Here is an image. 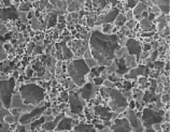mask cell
Masks as SVG:
<instances>
[{"label":"cell","mask_w":170,"mask_h":132,"mask_svg":"<svg viewBox=\"0 0 170 132\" xmlns=\"http://www.w3.org/2000/svg\"><path fill=\"white\" fill-rule=\"evenodd\" d=\"M120 37L115 33L106 35L99 30H94L90 38V52L97 65L110 66L115 58V52L120 47Z\"/></svg>","instance_id":"obj_1"},{"label":"cell","mask_w":170,"mask_h":132,"mask_svg":"<svg viewBox=\"0 0 170 132\" xmlns=\"http://www.w3.org/2000/svg\"><path fill=\"white\" fill-rule=\"evenodd\" d=\"M18 93L23 103L25 104H38L43 101L45 97L44 88L35 83L22 85L18 89Z\"/></svg>","instance_id":"obj_2"},{"label":"cell","mask_w":170,"mask_h":132,"mask_svg":"<svg viewBox=\"0 0 170 132\" xmlns=\"http://www.w3.org/2000/svg\"><path fill=\"white\" fill-rule=\"evenodd\" d=\"M67 70L71 79L73 81V83L78 85V86H82L83 85L85 76L90 72V69L86 65L85 59H83V58L74 59L71 62H69Z\"/></svg>","instance_id":"obj_3"},{"label":"cell","mask_w":170,"mask_h":132,"mask_svg":"<svg viewBox=\"0 0 170 132\" xmlns=\"http://www.w3.org/2000/svg\"><path fill=\"white\" fill-rule=\"evenodd\" d=\"M14 88H15L14 77L5 79V81H0V102L2 103L3 107L8 109V110L11 107V104H12Z\"/></svg>","instance_id":"obj_4"},{"label":"cell","mask_w":170,"mask_h":132,"mask_svg":"<svg viewBox=\"0 0 170 132\" xmlns=\"http://www.w3.org/2000/svg\"><path fill=\"white\" fill-rule=\"evenodd\" d=\"M108 93H109V98L111 99L109 102L111 110L115 111L116 113H121L128 106L127 99L117 88H108Z\"/></svg>","instance_id":"obj_5"},{"label":"cell","mask_w":170,"mask_h":132,"mask_svg":"<svg viewBox=\"0 0 170 132\" xmlns=\"http://www.w3.org/2000/svg\"><path fill=\"white\" fill-rule=\"evenodd\" d=\"M164 111H154L150 107H145L142 111V115H141V121L143 127L151 128L152 126L156 125V123H161L164 120Z\"/></svg>","instance_id":"obj_6"},{"label":"cell","mask_w":170,"mask_h":132,"mask_svg":"<svg viewBox=\"0 0 170 132\" xmlns=\"http://www.w3.org/2000/svg\"><path fill=\"white\" fill-rule=\"evenodd\" d=\"M68 102H69V106L70 110L73 114H81L83 112L84 109V103L82 102V100L80 99L79 95L76 93H71L68 95Z\"/></svg>","instance_id":"obj_7"},{"label":"cell","mask_w":170,"mask_h":132,"mask_svg":"<svg viewBox=\"0 0 170 132\" xmlns=\"http://www.w3.org/2000/svg\"><path fill=\"white\" fill-rule=\"evenodd\" d=\"M126 51L127 53H129V55L131 56H136L137 60L140 59V55L142 53V47H141V44L139 41H137L134 38H128L126 40Z\"/></svg>","instance_id":"obj_8"},{"label":"cell","mask_w":170,"mask_h":132,"mask_svg":"<svg viewBox=\"0 0 170 132\" xmlns=\"http://www.w3.org/2000/svg\"><path fill=\"white\" fill-rule=\"evenodd\" d=\"M46 110V107L45 106H41V107H37V109H33L31 112H29V113H26V114H23L21 116V118H19V123L22 125V126H25L27 125L28 123H30L32 121V119L35 118H39L42 113L45 112Z\"/></svg>","instance_id":"obj_9"},{"label":"cell","mask_w":170,"mask_h":132,"mask_svg":"<svg viewBox=\"0 0 170 132\" xmlns=\"http://www.w3.org/2000/svg\"><path fill=\"white\" fill-rule=\"evenodd\" d=\"M118 14H120V9L118 8H113L111 11H109L107 14H104V15H101V16H99L97 19H96V24H98V25H104V24H110V23H113L115 22V19L116 17L118 16Z\"/></svg>","instance_id":"obj_10"},{"label":"cell","mask_w":170,"mask_h":132,"mask_svg":"<svg viewBox=\"0 0 170 132\" xmlns=\"http://www.w3.org/2000/svg\"><path fill=\"white\" fill-rule=\"evenodd\" d=\"M111 129L113 132H131V127L127 118H116Z\"/></svg>","instance_id":"obj_11"},{"label":"cell","mask_w":170,"mask_h":132,"mask_svg":"<svg viewBox=\"0 0 170 132\" xmlns=\"http://www.w3.org/2000/svg\"><path fill=\"white\" fill-rule=\"evenodd\" d=\"M0 17L2 19H10V18L16 19L18 17V11L13 5H10L8 8H1L0 9Z\"/></svg>","instance_id":"obj_12"},{"label":"cell","mask_w":170,"mask_h":132,"mask_svg":"<svg viewBox=\"0 0 170 132\" xmlns=\"http://www.w3.org/2000/svg\"><path fill=\"white\" fill-rule=\"evenodd\" d=\"M73 128V119L67 116H64L63 118L59 120L58 125L56 126L54 131L56 132H63L66 130H71Z\"/></svg>","instance_id":"obj_13"},{"label":"cell","mask_w":170,"mask_h":132,"mask_svg":"<svg viewBox=\"0 0 170 132\" xmlns=\"http://www.w3.org/2000/svg\"><path fill=\"white\" fill-rule=\"evenodd\" d=\"M127 120L129 121L130 127L134 128L135 131L136 132H142V129H141V123H140V118L137 117L135 110L128 111V117H127Z\"/></svg>","instance_id":"obj_14"},{"label":"cell","mask_w":170,"mask_h":132,"mask_svg":"<svg viewBox=\"0 0 170 132\" xmlns=\"http://www.w3.org/2000/svg\"><path fill=\"white\" fill-rule=\"evenodd\" d=\"M148 71H149L148 67L144 66V65L137 66L135 69L129 70V74H125V77L127 79H135V77H137L139 75H141V76H147Z\"/></svg>","instance_id":"obj_15"},{"label":"cell","mask_w":170,"mask_h":132,"mask_svg":"<svg viewBox=\"0 0 170 132\" xmlns=\"http://www.w3.org/2000/svg\"><path fill=\"white\" fill-rule=\"evenodd\" d=\"M95 113L102 120H107V121L111 120L114 117V114L111 112V110L107 109V107H103V106H95Z\"/></svg>","instance_id":"obj_16"},{"label":"cell","mask_w":170,"mask_h":132,"mask_svg":"<svg viewBox=\"0 0 170 132\" xmlns=\"http://www.w3.org/2000/svg\"><path fill=\"white\" fill-rule=\"evenodd\" d=\"M64 116H65V114H59V115H57L56 117H55V119L54 120H52V121H46L45 123H43L42 125V128L44 129V130H46V131H49V132H51V131H54L55 130V128H56V126L58 125V123H59V120L63 118Z\"/></svg>","instance_id":"obj_17"},{"label":"cell","mask_w":170,"mask_h":132,"mask_svg":"<svg viewBox=\"0 0 170 132\" xmlns=\"http://www.w3.org/2000/svg\"><path fill=\"white\" fill-rule=\"evenodd\" d=\"M93 93H94V86L90 83H86L81 89V97L84 100H88L92 98Z\"/></svg>","instance_id":"obj_18"},{"label":"cell","mask_w":170,"mask_h":132,"mask_svg":"<svg viewBox=\"0 0 170 132\" xmlns=\"http://www.w3.org/2000/svg\"><path fill=\"white\" fill-rule=\"evenodd\" d=\"M60 47H62V55H63L64 59H70L73 56V53L71 52V49H69L66 44V41L62 42L60 44Z\"/></svg>","instance_id":"obj_19"},{"label":"cell","mask_w":170,"mask_h":132,"mask_svg":"<svg viewBox=\"0 0 170 132\" xmlns=\"http://www.w3.org/2000/svg\"><path fill=\"white\" fill-rule=\"evenodd\" d=\"M148 10V5H147V2H139L138 5H136V8L134 9L133 11V13L134 15L136 16H141V14L145 12Z\"/></svg>","instance_id":"obj_20"},{"label":"cell","mask_w":170,"mask_h":132,"mask_svg":"<svg viewBox=\"0 0 170 132\" xmlns=\"http://www.w3.org/2000/svg\"><path fill=\"white\" fill-rule=\"evenodd\" d=\"M139 24H140L141 28H142L144 31H152L155 29V28H154V25L152 24V22L149 21L148 18H142V19H140Z\"/></svg>","instance_id":"obj_21"},{"label":"cell","mask_w":170,"mask_h":132,"mask_svg":"<svg viewBox=\"0 0 170 132\" xmlns=\"http://www.w3.org/2000/svg\"><path fill=\"white\" fill-rule=\"evenodd\" d=\"M57 23H58V15H57V13H55V12L50 13L49 17H48V28L56 26Z\"/></svg>","instance_id":"obj_22"},{"label":"cell","mask_w":170,"mask_h":132,"mask_svg":"<svg viewBox=\"0 0 170 132\" xmlns=\"http://www.w3.org/2000/svg\"><path fill=\"white\" fill-rule=\"evenodd\" d=\"M93 128H94L93 125H88V123H80V125L76 126L74 130H76V132H90Z\"/></svg>","instance_id":"obj_23"},{"label":"cell","mask_w":170,"mask_h":132,"mask_svg":"<svg viewBox=\"0 0 170 132\" xmlns=\"http://www.w3.org/2000/svg\"><path fill=\"white\" fill-rule=\"evenodd\" d=\"M142 98H143V101L145 102V103H149V102L156 100V98H155V93H151L149 89H147V90H145V91L143 93V95H142Z\"/></svg>","instance_id":"obj_24"},{"label":"cell","mask_w":170,"mask_h":132,"mask_svg":"<svg viewBox=\"0 0 170 132\" xmlns=\"http://www.w3.org/2000/svg\"><path fill=\"white\" fill-rule=\"evenodd\" d=\"M45 121V117L44 116H40L37 120H32L31 123V130H35L37 127H39L40 125H43V123Z\"/></svg>","instance_id":"obj_25"},{"label":"cell","mask_w":170,"mask_h":132,"mask_svg":"<svg viewBox=\"0 0 170 132\" xmlns=\"http://www.w3.org/2000/svg\"><path fill=\"white\" fill-rule=\"evenodd\" d=\"M32 70L37 71V72H39V75H42L43 73H44L45 71V68L43 66H42V63H41L40 61H38L35 63V66H33V68H32Z\"/></svg>","instance_id":"obj_26"},{"label":"cell","mask_w":170,"mask_h":132,"mask_svg":"<svg viewBox=\"0 0 170 132\" xmlns=\"http://www.w3.org/2000/svg\"><path fill=\"white\" fill-rule=\"evenodd\" d=\"M80 9V3L79 2H76V1H71L69 3V7H68V10L71 12V13H74L76 11Z\"/></svg>","instance_id":"obj_27"},{"label":"cell","mask_w":170,"mask_h":132,"mask_svg":"<svg viewBox=\"0 0 170 132\" xmlns=\"http://www.w3.org/2000/svg\"><path fill=\"white\" fill-rule=\"evenodd\" d=\"M126 22H127V19H126L125 15H122V14H118V16L115 19V24L117 26H123L126 24Z\"/></svg>","instance_id":"obj_28"},{"label":"cell","mask_w":170,"mask_h":132,"mask_svg":"<svg viewBox=\"0 0 170 132\" xmlns=\"http://www.w3.org/2000/svg\"><path fill=\"white\" fill-rule=\"evenodd\" d=\"M126 53H127V51H126L125 47H118L116 49V52H115V57H117L118 59L120 58H124Z\"/></svg>","instance_id":"obj_29"},{"label":"cell","mask_w":170,"mask_h":132,"mask_svg":"<svg viewBox=\"0 0 170 132\" xmlns=\"http://www.w3.org/2000/svg\"><path fill=\"white\" fill-rule=\"evenodd\" d=\"M90 73L93 75L94 77H98V76H100V74H101L100 66H96V67H94V68H92V69H90Z\"/></svg>","instance_id":"obj_30"},{"label":"cell","mask_w":170,"mask_h":132,"mask_svg":"<svg viewBox=\"0 0 170 132\" xmlns=\"http://www.w3.org/2000/svg\"><path fill=\"white\" fill-rule=\"evenodd\" d=\"M30 9H31V3H29V2L22 3L19 7V11H29Z\"/></svg>","instance_id":"obj_31"},{"label":"cell","mask_w":170,"mask_h":132,"mask_svg":"<svg viewBox=\"0 0 170 132\" xmlns=\"http://www.w3.org/2000/svg\"><path fill=\"white\" fill-rule=\"evenodd\" d=\"M120 79H121V77H118V76L115 75L114 73L111 74V75H109V77H108V81H110L111 83H113V82H114V83H117Z\"/></svg>","instance_id":"obj_32"},{"label":"cell","mask_w":170,"mask_h":132,"mask_svg":"<svg viewBox=\"0 0 170 132\" xmlns=\"http://www.w3.org/2000/svg\"><path fill=\"white\" fill-rule=\"evenodd\" d=\"M110 30H111V25H110V24H104L102 26L101 32H102V33H106V35H109Z\"/></svg>","instance_id":"obj_33"},{"label":"cell","mask_w":170,"mask_h":132,"mask_svg":"<svg viewBox=\"0 0 170 132\" xmlns=\"http://www.w3.org/2000/svg\"><path fill=\"white\" fill-rule=\"evenodd\" d=\"M135 26H136V22L133 21V19H131V21H127L125 24V27L127 29H134Z\"/></svg>","instance_id":"obj_34"},{"label":"cell","mask_w":170,"mask_h":132,"mask_svg":"<svg viewBox=\"0 0 170 132\" xmlns=\"http://www.w3.org/2000/svg\"><path fill=\"white\" fill-rule=\"evenodd\" d=\"M100 93H101V97L103 99H108L109 98V93H108V88L107 87H102L100 89Z\"/></svg>","instance_id":"obj_35"},{"label":"cell","mask_w":170,"mask_h":132,"mask_svg":"<svg viewBox=\"0 0 170 132\" xmlns=\"http://www.w3.org/2000/svg\"><path fill=\"white\" fill-rule=\"evenodd\" d=\"M103 82H104V79H103L101 76H98V77H94V84H95V85H97V86H99V85L103 84Z\"/></svg>","instance_id":"obj_36"},{"label":"cell","mask_w":170,"mask_h":132,"mask_svg":"<svg viewBox=\"0 0 170 132\" xmlns=\"http://www.w3.org/2000/svg\"><path fill=\"white\" fill-rule=\"evenodd\" d=\"M138 3H139L138 1H131V0H129V1L127 2V5H128V7H129V9H135L136 5H138Z\"/></svg>","instance_id":"obj_37"},{"label":"cell","mask_w":170,"mask_h":132,"mask_svg":"<svg viewBox=\"0 0 170 132\" xmlns=\"http://www.w3.org/2000/svg\"><path fill=\"white\" fill-rule=\"evenodd\" d=\"M157 55H158V52L157 51H153L152 54H151V57H150V61H155V59H156Z\"/></svg>","instance_id":"obj_38"},{"label":"cell","mask_w":170,"mask_h":132,"mask_svg":"<svg viewBox=\"0 0 170 132\" xmlns=\"http://www.w3.org/2000/svg\"><path fill=\"white\" fill-rule=\"evenodd\" d=\"M141 47H142V52H149L150 49H152V47H151V44L150 43H144L143 46H141Z\"/></svg>","instance_id":"obj_39"},{"label":"cell","mask_w":170,"mask_h":132,"mask_svg":"<svg viewBox=\"0 0 170 132\" xmlns=\"http://www.w3.org/2000/svg\"><path fill=\"white\" fill-rule=\"evenodd\" d=\"M42 51H43V47H42V46H40V45L35 46V49H33V52H35V54H42Z\"/></svg>","instance_id":"obj_40"},{"label":"cell","mask_w":170,"mask_h":132,"mask_svg":"<svg viewBox=\"0 0 170 132\" xmlns=\"http://www.w3.org/2000/svg\"><path fill=\"white\" fill-rule=\"evenodd\" d=\"M155 35V33H154V32H153V31H145V32H143V33H142V37H145V38H152L153 35Z\"/></svg>","instance_id":"obj_41"},{"label":"cell","mask_w":170,"mask_h":132,"mask_svg":"<svg viewBox=\"0 0 170 132\" xmlns=\"http://www.w3.org/2000/svg\"><path fill=\"white\" fill-rule=\"evenodd\" d=\"M163 102L164 103H169V93L163 95Z\"/></svg>","instance_id":"obj_42"},{"label":"cell","mask_w":170,"mask_h":132,"mask_svg":"<svg viewBox=\"0 0 170 132\" xmlns=\"http://www.w3.org/2000/svg\"><path fill=\"white\" fill-rule=\"evenodd\" d=\"M5 120L8 123H13V116L12 115H7L5 117Z\"/></svg>","instance_id":"obj_43"},{"label":"cell","mask_w":170,"mask_h":132,"mask_svg":"<svg viewBox=\"0 0 170 132\" xmlns=\"http://www.w3.org/2000/svg\"><path fill=\"white\" fill-rule=\"evenodd\" d=\"M164 66V62L163 61H154V67H156L158 70H161Z\"/></svg>","instance_id":"obj_44"},{"label":"cell","mask_w":170,"mask_h":132,"mask_svg":"<svg viewBox=\"0 0 170 132\" xmlns=\"http://www.w3.org/2000/svg\"><path fill=\"white\" fill-rule=\"evenodd\" d=\"M26 75L28 76V79L31 77L32 75H33V70H32L31 68H27L26 69Z\"/></svg>","instance_id":"obj_45"},{"label":"cell","mask_w":170,"mask_h":132,"mask_svg":"<svg viewBox=\"0 0 170 132\" xmlns=\"http://www.w3.org/2000/svg\"><path fill=\"white\" fill-rule=\"evenodd\" d=\"M138 82H139L140 85H144V84L148 82V77H147V76H142V77H140V79H139Z\"/></svg>","instance_id":"obj_46"},{"label":"cell","mask_w":170,"mask_h":132,"mask_svg":"<svg viewBox=\"0 0 170 132\" xmlns=\"http://www.w3.org/2000/svg\"><path fill=\"white\" fill-rule=\"evenodd\" d=\"M60 98L64 99V101L65 102H68V93L67 91H63V93H60Z\"/></svg>","instance_id":"obj_47"},{"label":"cell","mask_w":170,"mask_h":132,"mask_svg":"<svg viewBox=\"0 0 170 132\" xmlns=\"http://www.w3.org/2000/svg\"><path fill=\"white\" fill-rule=\"evenodd\" d=\"M128 107H129L130 110H135V107H136V102H135L134 100L128 101Z\"/></svg>","instance_id":"obj_48"},{"label":"cell","mask_w":170,"mask_h":132,"mask_svg":"<svg viewBox=\"0 0 170 132\" xmlns=\"http://www.w3.org/2000/svg\"><path fill=\"white\" fill-rule=\"evenodd\" d=\"M21 111H22L21 107H13V109L11 110V113H12V115H16V114H18Z\"/></svg>","instance_id":"obj_49"},{"label":"cell","mask_w":170,"mask_h":132,"mask_svg":"<svg viewBox=\"0 0 170 132\" xmlns=\"http://www.w3.org/2000/svg\"><path fill=\"white\" fill-rule=\"evenodd\" d=\"M87 24H88V26L90 27H93L94 26V19H93V17H87Z\"/></svg>","instance_id":"obj_50"},{"label":"cell","mask_w":170,"mask_h":132,"mask_svg":"<svg viewBox=\"0 0 170 132\" xmlns=\"http://www.w3.org/2000/svg\"><path fill=\"white\" fill-rule=\"evenodd\" d=\"M150 56V52H142L141 55H140V58H142V59H145L147 57Z\"/></svg>","instance_id":"obj_51"},{"label":"cell","mask_w":170,"mask_h":132,"mask_svg":"<svg viewBox=\"0 0 170 132\" xmlns=\"http://www.w3.org/2000/svg\"><path fill=\"white\" fill-rule=\"evenodd\" d=\"M133 16H134V13H133V11H128V12L126 13V15H125L126 19H130V18H133Z\"/></svg>","instance_id":"obj_52"},{"label":"cell","mask_w":170,"mask_h":132,"mask_svg":"<svg viewBox=\"0 0 170 132\" xmlns=\"http://www.w3.org/2000/svg\"><path fill=\"white\" fill-rule=\"evenodd\" d=\"M163 35H164V37H166V35H167V37H168V35H169V26H167L165 28V29H164V32H163Z\"/></svg>","instance_id":"obj_53"},{"label":"cell","mask_w":170,"mask_h":132,"mask_svg":"<svg viewBox=\"0 0 170 132\" xmlns=\"http://www.w3.org/2000/svg\"><path fill=\"white\" fill-rule=\"evenodd\" d=\"M154 130H155V131H161V123H156V125H154Z\"/></svg>","instance_id":"obj_54"},{"label":"cell","mask_w":170,"mask_h":132,"mask_svg":"<svg viewBox=\"0 0 170 132\" xmlns=\"http://www.w3.org/2000/svg\"><path fill=\"white\" fill-rule=\"evenodd\" d=\"M35 49V44H33V43H30V44H29V47H28V53H29V54L31 53L32 49Z\"/></svg>","instance_id":"obj_55"},{"label":"cell","mask_w":170,"mask_h":132,"mask_svg":"<svg viewBox=\"0 0 170 132\" xmlns=\"http://www.w3.org/2000/svg\"><path fill=\"white\" fill-rule=\"evenodd\" d=\"M51 114H52V110H51V109H46V110H45V115L48 116V115H51Z\"/></svg>","instance_id":"obj_56"},{"label":"cell","mask_w":170,"mask_h":132,"mask_svg":"<svg viewBox=\"0 0 170 132\" xmlns=\"http://www.w3.org/2000/svg\"><path fill=\"white\" fill-rule=\"evenodd\" d=\"M126 30H127V28H126L125 26H122V29H121V32L122 33H124V35H125L126 33Z\"/></svg>","instance_id":"obj_57"},{"label":"cell","mask_w":170,"mask_h":132,"mask_svg":"<svg viewBox=\"0 0 170 132\" xmlns=\"http://www.w3.org/2000/svg\"><path fill=\"white\" fill-rule=\"evenodd\" d=\"M144 132H156L154 129H152V128H145V131Z\"/></svg>","instance_id":"obj_58"},{"label":"cell","mask_w":170,"mask_h":132,"mask_svg":"<svg viewBox=\"0 0 170 132\" xmlns=\"http://www.w3.org/2000/svg\"><path fill=\"white\" fill-rule=\"evenodd\" d=\"M96 128L101 130V129H103V128H104V126H102V125H96Z\"/></svg>","instance_id":"obj_59"},{"label":"cell","mask_w":170,"mask_h":132,"mask_svg":"<svg viewBox=\"0 0 170 132\" xmlns=\"http://www.w3.org/2000/svg\"><path fill=\"white\" fill-rule=\"evenodd\" d=\"M166 71H169V61H167V65H166Z\"/></svg>","instance_id":"obj_60"},{"label":"cell","mask_w":170,"mask_h":132,"mask_svg":"<svg viewBox=\"0 0 170 132\" xmlns=\"http://www.w3.org/2000/svg\"><path fill=\"white\" fill-rule=\"evenodd\" d=\"M28 16H29L28 18H31V16H32V13H31V12H29V13H28Z\"/></svg>","instance_id":"obj_61"},{"label":"cell","mask_w":170,"mask_h":132,"mask_svg":"<svg viewBox=\"0 0 170 132\" xmlns=\"http://www.w3.org/2000/svg\"><path fill=\"white\" fill-rule=\"evenodd\" d=\"M90 132H96V129H94V128H93V129H92Z\"/></svg>","instance_id":"obj_62"},{"label":"cell","mask_w":170,"mask_h":132,"mask_svg":"<svg viewBox=\"0 0 170 132\" xmlns=\"http://www.w3.org/2000/svg\"><path fill=\"white\" fill-rule=\"evenodd\" d=\"M1 128H2V123H0V129H1Z\"/></svg>","instance_id":"obj_63"},{"label":"cell","mask_w":170,"mask_h":132,"mask_svg":"<svg viewBox=\"0 0 170 132\" xmlns=\"http://www.w3.org/2000/svg\"><path fill=\"white\" fill-rule=\"evenodd\" d=\"M51 132H56V131H51Z\"/></svg>","instance_id":"obj_64"}]
</instances>
